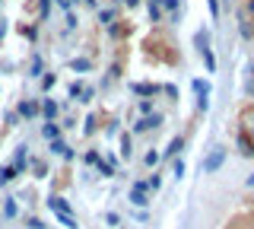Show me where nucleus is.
I'll return each instance as SVG.
<instances>
[{"instance_id":"1","label":"nucleus","mask_w":254,"mask_h":229,"mask_svg":"<svg viewBox=\"0 0 254 229\" xmlns=\"http://www.w3.org/2000/svg\"><path fill=\"white\" fill-rule=\"evenodd\" d=\"M222 159H226V150H213V153L203 159V172H206V175H213V172L222 165Z\"/></svg>"},{"instance_id":"2","label":"nucleus","mask_w":254,"mask_h":229,"mask_svg":"<svg viewBox=\"0 0 254 229\" xmlns=\"http://www.w3.org/2000/svg\"><path fill=\"white\" fill-rule=\"evenodd\" d=\"M130 201H133V204H140V207H143V204H149V201H146V185H137V188H133Z\"/></svg>"},{"instance_id":"3","label":"nucleus","mask_w":254,"mask_h":229,"mask_svg":"<svg viewBox=\"0 0 254 229\" xmlns=\"http://www.w3.org/2000/svg\"><path fill=\"white\" fill-rule=\"evenodd\" d=\"M48 207H54L58 213H70V207H67V201H64V197H48Z\"/></svg>"},{"instance_id":"4","label":"nucleus","mask_w":254,"mask_h":229,"mask_svg":"<svg viewBox=\"0 0 254 229\" xmlns=\"http://www.w3.org/2000/svg\"><path fill=\"white\" fill-rule=\"evenodd\" d=\"M159 121H162L159 115H153V118H143V121H137V131H149V128H156Z\"/></svg>"},{"instance_id":"5","label":"nucleus","mask_w":254,"mask_h":229,"mask_svg":"<svg viewBox=\"0 0 254 229\" xmlns=\"http://www.w3.org/2000/svg\"><path fill=\"white\" fill-rule=\"evenodd\" d=\"M42 134H45V137H48V140H58V134H61V131H58V124H51V121H48Z\"/></svg>"},{"instance_id":"6","label":"nucleus","mask_w":254,"mask_h":229,"mask_svg":"<svg viewBox=\"0 0 254 229\" xmlns=\"http://www.w3.org/2000/svg\"><path fill=\"white\" fill-rule=\"evenodd\" d=\"M19 112L29 118V115H35V112H38V105H35V102H22V105H19Z\"/></svg>"},{"instance_id":"7","label":"nucleus","mask_w":254,"mask_h":229,"mask_svg":"<svg viewBox=\"0 0 254 229\" xmlns=\"http://www.w3.org/2000/svg\"><path fill=\"white\" fill-rule=\"evenodd\" d=\"M61 223H64V226H67V229H76V220H73V217H70V213H61Z\"/></svg>"},{"instance_id":"8","label":"nucleus","mask_w":254,"mask_h":229,"mask_svg":"<svg viewBox=\"0 0 254 229\" xmlns=\"http://www.w3.org/2000/svg\"><path fill=\"white\" fill-rule=\"evenodd\" d=\"M45 115H48V118H54V115H58V105H54V102H51V99H48V102H45Z\"/></svg>"},{"instance_id":"9","label":"nucleus","mask_w":254,"mask_h":229,"mask_svg":"<svg viewBox=\"0 0 254 229\" xmlns=\"http://www.w3.org/2000/svg\"><path fill=\"white\" fill-rule=\"evenodd\" d=\"M172 175H175V178H181V175H185V162H181V159H178V162H175V169H172Z\"/></svg>"},{"instance_id":"10","label":"nucleus","mask_w":254,"mask_h":229,"mask_svg":"<svg viewBox=\"0 0 254 229\" xmlns=\"http://www.w3.org/2000/svg\"><path fill=\"white\" fill-rule=\"evenodd\" d=\"M73 70H79V74H83V70H89V61H83V58L73 61Z\"/></svg>"},{"instance_id":"11","label":"nucleus","mask_w":254,"mask_h":229,"mask_svg":"<svg viewBox=\"0 0 254 229\" xmlns=\"http://www.w3.org/2000/svg\"><path fill=\"white\" fill-rule=\"evenodd\" d=\"M13 178V169H0V181H10Z\"/></svg>"},{"instance_id":"12","label":"nucleus","mask_w":254,"mask_h":229,"mask_svg":"<svg viewBox=\"0 0 254 229\" xmlns=\"http://www.w3.org/2000/svg\"><path fill=\"white\" fill-rule=\"evenodd\" d=\"M159 3H165V10H178V0H159Z\"/></svg>"},{"instance_id":"13","label":"nucleus","mask_w":254,"mask_h":229,"mask_svg":"<svg viewBox=\"0 0 254 229\" xmlns=\"http://www.w3.org/2000/svg\"><path fill=\"white\" fill-rule=\"evenodd\" d=\"M178 150H181V140H172V144H169V156L178 153Z\"/></svg>"},{"instance_id":"14","label":"nucleus","mask_w":254,"mask_h":229,"mask_svg":"<svg viewBox=\"0 0 254 229\" xmlns=\"http://www.w3.org/2000/svg\"><path fill=\"white\" fill-rule=\"evenodd\" d=\"M206 3H210V13H213V16H216V13H219V6H216V0H206Z\"/></svg>"},{"instance_id":"15","label":"nucleus","mask_w":254,"mask_h":229,"mask_svg":"<svg viewBox=\"0 0 254 229\" xmlns=\"http://www.w3.org/2000/svg\"><path fill=\"white\" fill-rule=\"evenodd\" d=\"M248 185H251V188H254V175H251V178H248Z\"/></svg>"},{"instance_id":"16","label":"nucleus","mask_w":254,"mask_h":229,"mask_svg":"<svg viewBox=\"0 0 254 229\" xmlns=\"http://www.w3.org/2000/svg\"><path fill=\"white\" fill-rule=\"evenodd\" d=\"M251 13H254V0H251Z\"/></svg>"}]
</instances>
